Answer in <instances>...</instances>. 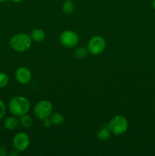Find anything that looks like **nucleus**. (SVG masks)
<instances>
[{
    "label": "nucleus",
    "mask_w": 155,
    "mask_h": 156,
    "mask_svg": "<svg viewBox=\"0 0 155 156\" xmlns=\"http://www.w3.org/2000/svg\"><path fill=\"white\" fill-rule=\"evenodd\" d=\"M30 104L28 99L23 96H16L11 99L9 104L10 112L16 117H21L28 113Z\"/></svg>",
    "instance_id": "1"
},
{
    "label": "nucleus",
    "mask_w": 155,
    "mask_h": 156,
    "mask_svg": "<svg viewBox=\"0 0 155 156\" xmlns=\"http://www.w3.org/2000/svg\"><path fill=\"white\" fill-rule=\"evenodd\" d=\"M32 39L30 36L27 34H18L11 38L10 44L11 47L14 50L18 52H25L29 50L31 46Z\"/></svg>",
    "instance_id": "2"
},
{
    "label": "nucleus",
    "mask_w": 155,
    "mask_h": 156,
    "mask_svg": "<svg viewBox=\"0 0 155 156\" xmlns=\"http://www.w3.org/2000/svg\"><path fill=\"white\" fill-rule=\"evenodd\" d=\"M108 128L114 135H122L127 131L129 123L125 117L122 115H116L109 120L107 124Z\"/></svg>",
    "instance_id": "3"
},
{
    "label": "nucleus",
    "mask_w": 155,
    "mask_h": 156,
    "mask_svg": "<svg viewBox=\"0 0 155 156\" xmlns=\"http://www.w3.org/2000/svg\"><path fill=\"white\" fill-rule=\"evenodd\" d=\"M53 104L48 100H41L35 105L33 113L38 119L43 120L49 118L53 114Z\"/></svg>",
    "instance_id": "4"
},
{
    "label": "nucleus",
    "mask_w": 155,
    "mask_h": 156,
    "mask_svg": "<svg viewBox=\"0 0 155 156\" xmlns=\"http://www.w3.org/2000/svg\"><path fill=\"white\" fill-rule=\"evenodd\" d=\"M106 41L101 36H94L88 41V50L92 55H100L106 48Z\"/></svg>",
    "instance_id": "5"
},
{
    "label": "nucleus",
    "mask_w": 155,
    "mask_h": 156,
    "mask_svg": "<svg viewBox=\"0 0 155 156\" xmlns=\"http://www.w3.org/2000/svg\"><path fill=\"white\" fill-rule=\"evenodd\" d=\"M30 140L27 133L19 132L15 134L12 140L13 146L17 152H24L30 146Z\"/></svg>",
    "instance_id": "6"
},
{
    "label": "nucleus",
    "mask_w": 155,
    "mask_h": 156,
    "mask_svg": "<svg viewBox=\"0 0 155 156\" xmlns=\"http://www.w3.org/2000/svg\"><path fill=\"white\" fill-rule=\"evenodd\" d=\"M59 41L62 46L67 48H71L78 45L79 37L76 32L73 30H65L61 34Z\"/></svg>",
    "instance_id": "7"
},
{
    "label": "nucleus",
    "mask_w": 155,
    "mask_h": 156,
    "mask_svg": "<svg viewBox=\"0 0 155 156\" xmlns=\"http://www.w3.org/2000/svg\"><path fill=\"white\" fill-rule=\"evenodd\" d=\"M31 72L27 67H19L15 71V79L21 85L28 84L31 80Z\"/></svg>",
    "instance_id": "8"
},
{
    "label": "nucleus",
    "mask_w": 155,
    "mask_h": 156,
    "mask_svg": "<svg viewBox=\"0 0 155 156\" xmlns=\"http://www.w3.org/2000/svg\"><path fill=\"white\" fill-rule=\"evenodd\" d=\"M18 124H19V120L17 119L16 116L7 117L4 122L5 128L8 130H14L18 127Z\"/></svg>",
    "instance_id": "9"
},
{
    "label": "nucleus",
    "mask_w": 155,
    "mask_h": 156,
    "mask_svg": "<svg viewBox=\"0 0 155 156\" xmlns=\"http://www.w3.org/2000/svg\"><path fill=\"white\" fill-rule=\"evenodd\" d=\"M30 37H31L32 41H35V42H42L46 37L45 32L40 28L34 29L30 33Z\"/></svg>",
    "instance_id": "10"
},
{
    "label": "nucleus",
    "mask_w": 155,
    "mask_h": 156,
    "mask_svg": "<svg viewBox=\"0 0 155 156\" xmlns=\"http://www.w3.org/2000/svg\"><path fill=\"white\" fill-rule=\"evenodd\" d=\"M111 131L108 128V126H103V128L100 129L97 132V136L98 140H101V141H106L109 140L111 136Z\"/></svg>",
    "instance_id": "11"
},
{
    "label": "nucleus",
    "mask_w": 155,
    "mask_h": 156,
    "mask_svg": "<svg viewBox=\"0 0 155 156\" xmlns=\"http://www.w3.org/2000/svg\"><path fill=\"white\" fill-rule=\"evenodd\" d=\"M50 120H51L52 125L53 126H60L62 123H64V116L62 115L60 113H54V114H52L50 117Z\"/></svg>",
    "instance_id": "12"
},
{
    "label": "nucleus",
    "mask_w": 155,
    "mask_h": 156,
    "mask_svg": "<svg viewBox=\"0 0 155 156\" xmlns=\"http://www.w3.org/2000/svg\"><path fill=\"white\" fill-rule=\"evenodd\" d=\"M88 49L84 48L83 47H79L75 49L74 51V56L76 59H83L88 56Z\"/></svg>",
    "instance_id": "13"
},
{
    "label": "nucleus",
    "mask_w": 155,
    "mask_h": 156,
    "mask_svg": "<svg viewBox=\"0 0 155 156\" xmlns=\"http://www.w3.org/2000/svg\"><path fill=\"white\" fill-rule=\"evenodd\" d=\"M20 123L24 128H30L33 123V120L31 117L28 114H24V115L20 117Z\"/></svg>",
    "instance_id": "14"
},
{
    "label": "nucleus",
    "mask_w": 155,
    "mask_h": 156,
    "mask_svg": "<svg viewBox=\"0 0 155 156\" xmlns=\"http://www.w3.org/2000/svg\"><path fill=\"white\" fill-rule=\"evenodd\" d=\"M74 4L71 0H66L62 5V11L65 14H71L74 11Z\"/></svg>",
    "instance_id": "15"
},
{
    "label": "nucleus",
    "mask_w": 155,
    "mask_h": 156,
    "mask_svg": "<svg viewBox=\"0 0 155 156\" xmlns=\"http://www.w3.org/2000/svg\"><path fill=\"white\" fill-rule=\"evenodd\" d=\"M9 82V78L5 73H0V88H5Z\"/></svg>",
    "instance_id": "16"
},
{
    "label": "nucleus",
    "mask_w": 155,
    "mask_h": 156,
    "mask_svg": "<svg viewBox=\"0 0 155 156\" xmlns=\"http://www.w3.org/2000/svg\"><path fill=\"white\" fill-rule=\"evenodd\" d=\"M5 112H6L5 105L4 101L0 99V120L4 117L5 114Z\"/></svg>",
    "instance_id": "17"
},
{
    "label": "nucleus",
    "mask_w": 155,
    "mask_h": 156,
    "mask_svg": "<svg viewBox=\"0 0 155 156\" xmlns=\"http://www.w3.org/2000/svg\"><path fill=\"white\" fill-rule=\"evenodd\" d=\"M43 125L45 127H50V126L52 125L51 120H50V117H49V118L45 119V120H43Z\"/></svg>",
    "instance_id": "18"
},
{
    "label": "nucleus",
    "mask_w": 155,
    "mask_h": 156,
    "mask_svg": "<svg viewBox=\"0 0 155 156\" xmlns=\"http://www.w3.org/2000/svg\"><path fill=\"white\" fill-rule=\"evenodd\" d=\"M7 154V152H6L5 148L2 147V146H0V156H5Z\"/></svg>",
    "instance_id": "19"
},
{
    "label": "nucleus",
    "mask_w": 155,
    "mask_h": 156,
    "mask_svg": "<svg viewBox=\"0 0 155 156\" xmlns=\"http://www.w3.org/2000/svg\"><path fill=\"white\" fill-rule=\"evenodd\" d=\"M152 5H153V9L155 10V0H153V2H152Z\"/></svg>",
    "instance_id": "20"
},
{
    "label": "nucleus",
    "mask_w": 155,
    "mask_h": 156,
    "mask_svg": "<svg viewBox=\"0 0 155 156\" xmlns=\"http://www.w3.org/2000/svg\"><path fill=\"white\" fill-rule=\"evenodd\" d=\"M12 2H20L23 1V0H12Z\"/></svg>",
    "instance_id": "21"
},
{
    "label": "nucleus",
    "mask_w": 155,
    "mask_h": 156,
    "mask_svg": "<svg viewBox=\"0 0 155 156\" xmlns=\"http://www.w3.org/2000/svg\"><path fill=\"white\" fill-rule=\"evenodd\" d=\"M6 1V0H0V2H5Z\"/></svg>",
    "instance_id": "22"
}]
</instances>
